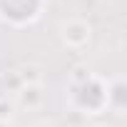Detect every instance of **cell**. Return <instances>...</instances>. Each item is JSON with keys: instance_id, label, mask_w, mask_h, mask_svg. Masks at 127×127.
Listing matches in <instances>:
<instances>
[{"instance_id": "obj_1", "label": "cell", "mask_w": 127, "mask_h": 127, "mask_svg": "<svg viewBox=\"0 0 127 127\" xmlns=\"http://www.w3.org/2000/svg\"><path fill=\"white\" fill-rule=\"evenodd\" d=\"M70 105L80 115H102L107 110V82L97 75H87L77 82H70Z\"/></svg>"}, {"instance_id": "obj_2", "label": "cell", "mask_w": 127, "mask_h": 127, "mask_svg": "<svg viewBox=\"0 0 127 127\" xmlns=\"http://www.w3.org/2000/svg\"><path fill=\"white\" fill-rule=\"evenodd\" d=\"M45 0H0V23L10 28H28L40 20Z\"/></svg>"}, {"instance_id": "obj_3", "label": "cell", "mask_w": 127, "mask_h": 127, "mask_svg": "<svg viewBox=\"0 0 127 127\" xmlns=\"http://www.w3.org/2000/svg\"><path fill=\"white\" fill-rule=\"evenodd\" d=\"M92 37V25L85 18H70L60 25V40L70 50H82Z\"/></svg>"}, {"instance_id": "obj_4", "label": "cell", "mask_w": 127, "mask_h": 127, "mask_svg": "<svg viewBox=\"0 0 127 127\" xmlns=\"http://www.w3.org/2000/svg\"><path fill=\"white\" fill-rule=\"evenodd\" d=\"M42 102H45V85L37 80L23 82L15 90V105L23 110H37V107H42Z\"/></svg>"}, {"instance_id": "obj_5", "label": "cell", "mask_w": 127, "mask_h": 127, "mask_svg": "<svg viewBox=\"0 0 127 127\" xmlns=\"http://www.w3.org/2000/svg\"><path fill=\"white\" fill-rule=\"evenodd\" d=\"M125 105H127V85L122 77H115L107 82V110L122 115Z\"/></svg>"}, {"instance_id": "obj_6", "label": "cell", "mask_w": 127, "mask_h": 127, "mask_svg": "<svg viewBox=\"0 0 127 127\" xmlns=\"http://www.w3.org/2000/svg\"><path fill=\"white\" fill-rule=\"evenodd\" d=\"M90 127H110V125H102V122H95V125H90Z\"/></svg>"}, {"instance_id": "obj_7", "label": "cell", "mask_w": 127, "mask_h": 127, "mask_svg": "<svg viewBox=\"0 0 127 127\" xmlns=\"http://www.w3.org/2000/svg\"><path fill=\"white\" fill-rule=\"evenodd\" d=\"M35 127H55V125H50V122H42V125H35Z\"/></svg>"}, {"instance_id": "obj_8", "label": "cell", "mask_w": 127, "mask_h": 127, "mask_svg": "<svg viewBox=\"0 0 127 127\" xmlns=\"http://www.w3.org/2000/svg\"><path fill=\"white\" fill-rule=\"evenodd\" d=\"M0 127H10V125H8V120H0Z\"/></svg>"}]
</instances>
